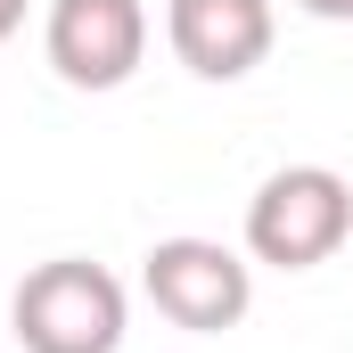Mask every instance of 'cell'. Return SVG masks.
<instances>
[{
	"instance_id": "1",
	"label": "cell",
	"mask_w": 353,
	"mask_h": 353,
	"mask_svg": "<svg viewBox=\"0 0 353 353\" xmlns=\"http://www.w3.org/2000/svg\"><path fill=\"white\" fill-rule=\"evenodd\" d=\"M8 329H17L25 353H115L123 329H132V296L90 255H50L17 279Z\"/></svg>"
},
{
	"instance_id": "2",
	"label": "cell",
	"mask_w": 353,
	"mask_h": 353,
	"mask_svg": "<svg viewBox=\"0 0 353 353\" xmlns=\"http://www.w3.org/2000/svg\"><path fill=\"white\" fill-rule=\"evenodd\" d=\"M353 239V189L329 165H279L247 197V255L271 271H312Z\"/></svg>"
},
{
	"instance_id": "3",
	"label": "cell",
	"mask_w": 353,
	"mask_h": 353,
	"mask_svg": "<svg viewBox=\"0 0 353 353\" xmlns=\"http://www.w3.org/2000/svg\"><path fill=\"white\" fill-rule=\"evenodd\" d=\"M140 288H148V304H157L173 329L222 337V329H239L247 304H255V263L230 255L222 239H157L148 263H140Z\"/></svg>"
},
{
	"instance_id": "4",
	"label": "cell",
	"mask_w": 353,
	"mask_h": 353,
	"mask_svg": "<svg viewBox=\"0 0 353 353\" xmlns=\"http://www.w3.org/2000/svg\"><path fill=\"white\" fill-rule=\"evenodd\" d=\"M41 50L58 83L74 90H123L148 58V8L140 0H50Z\"/></svg>"
},
{
	"instance_id": "5",
	"label": "cell",
	"mask_w": 353,
	"mask_h": 353,
	"mask_svg": "<svg viewBox=\"0 0 353 353\" xmlns=\"http://www.w3.org/2000/svg\"><path fill=\"white\" fill-rule=\"evenodd\" d=\"M271 0H165V41L197 83H247L271 58Z\"/></svg>"
},
{
	"instance_id": "6",
	"label": "cell",
	"mask_w": 353,
	"mask_h": 353,
	"mask_svg": "<svg viewBox=\"0 0 353 353\" xmlns=\"http://www.w3.org/2000/svg\"><path fill=\"white\" fill-rule=\"evenodd\" d=\"M296 8H312V17H329V25H353V0H296Z\"/></svg>"
},
{
	"instance_id": "7",
	"label": "cell",
	"mask_w": 353,
	"mask_h": 353,
	"mask_svg": "<svg viewBox=\"0 0 353 353\" xmlns=\"http://www.w3.org/2000/svg\"><path fill=\"white\" fill-rule=\"evenodd\" d=\"M25 8H33V0H0V41H8V33L25 25Z\"/></svg>"
}]
</instances>
